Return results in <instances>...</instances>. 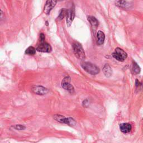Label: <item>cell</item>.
Wrapping results in <instances>:
<instances>
[{
    "mask_svg": "<svg viewBox=\"0 0 143 143\" xmlns=\"http://www.w3.org/2000/svg\"><path fill=\"white\" fill-rule=\"evenodd\" d=\"M81 66L83 69L92 75H96L100 73V69L97 65L90 62H83Z\"/></svg>",
    "mask_w": 143,
    "mask_h": 143,
    "instance_id": "cell-1",
    "label": "cell"
},
{
    "mask_svg": "<svg viewBox=\"0 0 143 143\" xmlns=\"http://www.w3.org/2000/svg\"><path fill=\"white\" fill-rule=\"evenodd\" d=\"M73 50L75 56L78 59L83 60L85 58V53L82 45L78 43H75L73 44Z\"/></svg>",
    "mask_w": 143,
    "mask_h": 143,
    "instance_id": "cell-2",
    "label": "cell"
},
{
    "mask_svg": "<svg viewBox=\"0 0 143 143\" xmlns=\"http://www.w3.org/2000/svg\"><path fill=\"white\" fill-rule=\"evenodd\" d=\"M112 56L115 59H116L119 62H123L128 57L127 53L120 48L115 49V50L112 54Z\"/></svg>",
    "mask_w": 143,
    "mask_h": 143,
    "instance_id": "cell-3",
    "label": "cell"
},
{
    "mask_svg": "<svg viewBox=\"0 0 143 143\" xmlns=\"http://www.w3.org/2000/svg\"><path fill=\"white\" fill-rule=\"evenodd\" d=\"M54 120L58 122L62 123H65L69 126H73L76 124V121L72 118H66L64 116L60 115H55L53 116Z\"/></svg>",
    "mask_w": 143,
    "mask_h": 143,
    "instance_id": "cell-4",
    "label": "cell"
},
{
    "mask_svg": "<svg viewBox=\"0 0 143 143\" xmlns=\"http://www.w3.org/2000/svg\"><path fill=\"white\" fill-rule=\"evenodd\" d=\"M71 81V79L70 77L67 76L63 79L62 82V86L64 90L68 91L70 93H73L75 92V88L72 85L70 82Z\"/></svg>",
    "mask_w": 143,
    "mask_h": 143,
    "instance_id": "cell-5",
    "label": "cell"
},
{
    "mask_svg": "<svg viewBox=\"0 0 143 143\" xmlns=\"http://www.w3.org/2000/svg\"><path fill=\"white\" fill-rule=\"evenodd\" d=\"M36 49L38 51L43 52V53H50L52 50L50 45L46 43L45 40H40V43L38 45Z\"/></svg>",
    "mask_w": 143,
    "mask_h": 143,
    "instance_id": "cell-6",
    "label": "cell"
},
{
    "mask_svg": "<svg viewBox=\"0 0 143 143\" xmlns=\"http://www.w3.org/2000/svg\"><path fill=\"white\" fill-rule=\"evenodd\" d=\"M75 17V6H73L69 10H67V15H66V21H67V25L68 27H69L74 19Z\"/></svg>",
    "mask_w": 143,
    "mask_h": 143,
    "instance_id": "cell-7",
    "label": "cell"
},
{
    "mask_svg": "<svg viewBox=\"0 0 143 143\" xmlns=\"http://www.w3.org/2000/svg\"><path fill=\"white\" fill-rule=\"evenodd\" d=\"M58 0H47L44 8V12L46 15H49L52 9L56 6Z\"/></svg>",
    "mask_w": 143,
    "mask_h": 143,
    "instance_id": "cell-8",
    "label": "cell"
},
{
    "mask_svg": "<svg viewBox=\"0 0 143 143\" xmlns=\"http://www.w3.org/2000/svg\"><path fill=\"white\" fill-rule=\"evenodd\" d=\"M31 91L35 94L38 95H44L48 92V90L42 86H34L31 88Z\"/></svg>",
    "mask_w": 143,
    "mask_h": 143,
    "instance_id": "cell-9",
    "label": "cell"
},
{
    "mask_svg": "<svg viewBox=\"0 0 143 143\" xmlns=\"http://www.w3.org/2000/svg\"><path fill=\"white\" fill-rule=\"evenodd\" d=\"M120 129L123 133H129L132 130V126L129 123H122L120 125Z\"/></svg>",
    "mask_w": 143,
    "mask_h": 143,
    "instance_id": "cell-10",
    "label": "cell"
},
{
    "mask_svg": "<svg viewBox=\"0 0 143 143\" xmlns=\"http://www.w3.org/2000/svg\"><path fill=\"white\" fill-rule=\"evenodd\" d=\"M116 5L120 8L124 9H128L131 6L130 4L125 0H119L116 2Z\"/></svg>",
    "mask_w": 143,
    "mask_h": 143,
    "instance_id": "cell-11",
    "label": "cell"
},
{
    "mask_svg": "<svg viewBox=\"0 0 143 143\" xmlns=\"http://www.w3.org/2000/svg\"><path fill=\"white\" fill-rule=\"evenodd\" d=\"M105 40V35L104 33L100 30L97 32V44L98 45H102Z\"/></svg>",
    "mask_w": 143,
    "mask_h": 143,
    "instance_id": "cell-12",
    "label": "cell"
},
{
    "mask_svg": "<svg viewBox=\"0 0 143 143\" xmlns=\"http://www.w3.org/2000/svg\"><path fill=\"white\" fill-rule=\"evenodd\" d=\"M103 72L107 77H110L112 75V70L110 66L108 64H106L103 68Z\"/></svg>",
    "mask_w": 143,
    "mask_h": 143,
    "instance_id": "cell-13",
    "label": "cell"
},
{
    "mask_svg": "<svg viewBox=\"0 0 143 143\" xmlns=\"http://www.w3.org/2000/svg\"><path fill=\"white\" fill-rule=\"evenodd\" d=\"M87 20L89 21L91 25L93 27H97L98 26V21L96 17L92 16H88L87 17Z\"/></svg>",
    "mask_w": 143,
    "mask_h": 143,
    "instance_id": "cell-14",
    "label": "cell"
},
{
    "mask_svg": "<svg viewBox=\"0 0 143 143\" xmlns=\"http://www.w3.org/2000/svg\"><path fill=\"white\" fill-rule=\"evenodd\" d=\"M132 70L134 72V74H139L140 72L141 69H140L139 65L137 64L135 62H133V65H132Z\"/></svg>",
    "mask_w": 143,
    "mask_h": 143,
    "instance_id": "cell-15",
    "label": "cell"
},
{
    "mask_svg": "<svg viewBox=\"0 0 143 143\" xmlns=\"http://www.w3.org/2000/svg\"><path fill=\"white\" fill-rule=\"evenodd\" d=\"M36 53V49L33 46H29L25 50V54L30 56H33Z\"/></svg>",
    "mask_w": 143,
    "mask_h": 143,
    "instance_id": "cell-16",
    "label": "cell"
},
{
    "mask_svg": "<svg viewBox=\"0 0 143 143\" xmlns=\"http://www.w3.org/2000/svg\"><path fill=\"white\" fill-rule=\"evenodd\" d=\"M67 10H65V9H62V10L60 11V13L58 16V19L59 20H62V19L64 18L65 16H66V15H67Z\"/></svg>",
    "mask_w": 143,
    "mask_h": 143,
    "instance_id": "cell-17",
    "label": "cell"
},
{
    "mask_svg": "<svg viewBox=\"0 0 143 143\" xmlns=\"http://www.w3.org/2000/svg\"><path fill=\"white\" fill-rule=\"evenodd\" d=\"M13 128H14V129H15L16 130H25L26 128L25 126L22 125H16Z\"/></svg>",
    "mask_w": 143,
    "mask_h": 143,
    "instance_id": "cell-18",
    "label": "cell"
},
{
    "mask_svg": "<svg viewBox=\"0 0 143 143\" xmlns=\"http://www.w3.org/2000/svg\"><path fill=\"white\" fill-rule=\"evenodd\" d=\"M40 40H45V35L44 34H43V33L40 34Z\"/></svg>",
    "mask_w": 143,
    "mask_h": 143,
    "instance_id": "cell-19",
    "label": "cell"
},
{
    "mask_svg": "<svg viewBox=\"0 0 143 143\" xmlns=\"http://www.w3.org/2000/svg\"><path fill=\"white\" fill-rule=\"evenodd\" d=\"M140 82L137 80V79H136V81H135V85H136V87H139L140 85Z\"/></svg>",
    "mask_w": 143,
    "mask_h": 143,
    "instance_id": "cell-20",
    "label": "cell"
}]
</instances>
